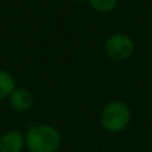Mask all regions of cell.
I'll return each mask as SVG.
<instances>
[{
    "instance_id": "obj_1",
    "label": "cell",
    "mask_w": 152,
    "mask_h": 152,
    "mask_svg": "<svg viewBox=\"0 0 152 152\" xmlns=\"http://www.w3.org/2000/svg\"><path fill=\"white\" fill-rule=\"evenodd\" d=\"M60 143V134L51 126H35L28 129L26 136V144L29 152H56Z\"/></svg>"
},
{
    "instance_id": "obj_3",
    "label": "cell",
    "mask_w": 152,
    "mask_h": 152,
    "mask_svg": "<svg viewBox=\"0 0 152 152\" xmlns=\"http://www.w3.org/2000/svg\"><path fill=\"white\" fill-rule=\"evenodd\" d=\"M104 52L108 59L113 61H124L135 52V43L132 37L123 32H116L104 42Z\"/></svg>"
},
{
    "instance_id": "obj_6",
    "label": "cell",
    "mask_w": 152,
    "mask_h": 152,
    "mask_svg": "<svg viewBox=\"0 0 152 152\" xmlns=\"http://www.w3.org/2000/svg\"><path fill=\"white\" fill-rule=\"evenodd\" d=\"M16 88V81L12 74L0 68V100L10 97V95Z\"/></svg>"
},
{
    "instance_id": "obj_4",
    "label": "cell",
    "mask_w": 152,
    "mask_h": 152,
    "mask_svg": "<svg viewBox=\"0 0 152 152\" xmlns=\"http://www.w3.org/2000/svg\"><path fill=\"white\" fill-rule=\"evenodd\" d=\"M26 144L23 134L16 129L5 132L0 136V152H21Z\"/></svg>"
},
{
    "instance_id": "obj_5",
    "label": "cell",
    "mask_w": 152,
    "mask_h": 152,
    "mask_svg": "<svg viewBox=\"0 0 152 152\" xmlns=\"http://www.w3.org/2000/svg\"><path fill=\"white\" fill-rule=\"evenodd\" d=\"M8 99L11 107L19 112H26L34 105V96L27 88H15Z\"/></svg>"
},
{
    "instance_id": "obj_2",
    "label": "cell",
    "mask_w": 152,
    "mask_h": 152,
    "mask_svg": "<svg viewBox=\"0 0 152 152\" xmlns=\"http://www.w3.org/2000/svg\"><path fill=\"white\" fill-rule=\"evenodd\" d=\"M131 121V110L124 102L113 100L102 111V124L110 132H121Z\"/></svg>"
},
{
    "instance_id": "obj_7",
    "label": "cell",
    "mask_w": 152,
    "mask_h": 152,
    "mask_svg": "<svg viewBox=\"0 0 152 152\" xmlns=\"http://www.w3.org/2000/svg\"><path fill=\"white\" fill-rule=\"evenodd\" d=\"M89 7L94 11L100 13H110L116 10L119 4V0H87Z\"/></svg>"
}]
</instances>
